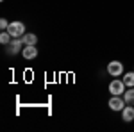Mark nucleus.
I'll return each instance as SVG.
<instances>
[{
	"mask_svg": "<svg viewBox=\"0 0 134 132\" xmlns=\"http://www.w3.org/2000/svg\"><path fill=\"white\" fill-rule=\"evenodd\" d=\"M7 32H9L13 38H21L25 34V25L21 21H11L9 27H7Z\"/></svg>",
	"mask_w": 134,
	"mask_h": 132,
	"instance_id": "obj_1",
	"label": "nucleus"
},
{
	"mask_svg": "<svg viewBox=\"0 0 134 132\" xmlns=\"http://www.w3.org/2000/svg\"><path fill=\"white\" fill-rule=\"evenodd\" d=\"M107 73H109L111 77H120V75L124 73V64L120 61H111L107 64Z\"/></svg>",
	"mask_w": 134,
	"mask_h": 132,
	"instance_id": "obj_2",
	"label": "nucleus"
},
{
	"mask_svg": "<svg viewBox=\"0 0 134 132\" xmlns=\"http://www.w3.org/2000/svg\"><path fill=\"white\" fill-rule=\"evenodd\" d=\"M109 91H111V95H124L125 93V82L120 81V79L111 81V84H109Z\"/></svg>",
	"mask_w": 134,
	"mask_h": 132,
	"instance_id": "obj_3",
	"label": "nucleus"
},
{
	"mask_svg": "<svg viewBox=\"0 0 134 132\" xmlns=\"http://www.w3.org/2000/svg\"><path fill=\"white\" fill-rule=\"evenodd\" d=\"M109 107L113 111H122L125 107V100L122 98V95H113L111 100H109Z\"/></svg>",
	"mask_w": 134,
	"mask_h": 132,
	"instance_id": "obj_4",
	"label": "nucleus"
},
{
	"mask_svg": "<svg viewBox=\"0 0 134 132\" xmlns=\"http://www.w3.org/2000/svg\"><path fill=\"white\" fill-rule=\"evenodd\" d=\"M23 45H25V43H23L21 38H13V41L9 43V50H7V52H9L11 55H14V54H18V52L23 50V48H21Z\"/></svg>",
	"mask_w": 134,
	"mask_h": 132,
	"instance_id": "obj_5",
	"label": "nucleus"
},
{
	"mask_svg": "<svg viewBox=\"0 0 134 132\" xmlns=\"http://www.w3.org/2000/svg\"><path fill=\"white\" fill-rule=\"evenodd\" d=\"M21 55H23L25 59H34V57L38 55V48H36V45H25V48L21 50Z\"/></svg>",
	"mask_w": 134,
	"mask_h": 132,
	"instance_id": "obj_6",
	"label": "nucleus"
},
{
	"mask_svg": "<svg viewBox=\"0 0 134 132\" xmlns=\"http://www.w3.org/2000/svg\"><path fill=\"white\" fill-rule=\"evenodd\" d=\"M122 120L127 123H131L134 120V107L132 105H125L124 109H122Z\"/></svg>",
	"mask_w": 134,
	"mask_h": 132,
	"instance_id": "obj_7",
	"label": "nucleus"
},
{
	"mask_svg": "<svg viewBox=\"0 0 134 132\" xmlns=\"http://www.w3.org/2000/svg\"><path fill=\"white\" fill-rule=\"evenodd\" d=\"M21 39H23L25 45H36V43H38V36H36V34H23Z\"/></svg>",
	"mask_w": 134,
	"mask_h": 132,
	"instance_id": "obj_8",
	"label": "nucleus"
},
{
	"mask_svg": "<svg viewBox=\"0 0 134 132\" xmlns=\"http://www.w3.org/2000/svg\"><path fill=\"white\" fill-rule=\"evenodd\" d=\"M124 100L127 105H134V88H131L129 91L124 93Z\"/></svg>",
	"mask_w": 134,
	"mask_h": 132,
	"instance_id": "obj_9",
	"label": "nucleus"
},
{
	"mask_svg": "<svg viewBox=\"0 0 134 132\" xmlns=\"http://www.w3.org/2000/svg\"><path fill=\"white\" fill-rule=\"evenodd\" d=\"M125 82V86L127 88H134V71H129V73H125V77L122 79Z\"/></svg>",
	"mask_w": 134,
	"mask_h": 132,
	"instance_id": "obj_10",
	"label": "nucleus"
},
{
	"mask_svg": "<svg viewBox=\"0 0 134 132\" xmlns=\"http://www.w3.org/2000/svg\"><path fill=\"white\" fill-rule=\"evenodd\" d=\"M11 38H13V36H11L7 31H2V34H0V43H2V45H9Z\"/></svg>",
	"mask_w": 134,
	"mask_h": 132,
	"instance_id": "obj_11",
	"label": "nucleus"
},
{
	"mask_svg": "<svg viewBox=\"0 0 134 132\" xmlns=\"http://www.w3.org/2000/svg\"><path fill=\"white\" fill-rule=\"evenodd\" d=\"M7 27H9V21L5 20V18H2V20H0V29H2V31H5Z\"/></svg>",
	"mask_w": 134,
	"mask_h": 132,
	"instance_id": "obj_12",
	"label": "nucleus"
},
{
	"mask_svg": "<svg viewBox=\"0 0 134 132\" xmlns=\"http://www.w3.org/2000/svg\"><path fill=\"white\" fill-rule=\"evenodd\" d=\"M0 2H4V0H0Z\"/></svg>",
	"mask_w": 134,
	"mask_h": 132,
	"instance_id": "obj_13",
	"label": "nucleus"
}]
</instances>
